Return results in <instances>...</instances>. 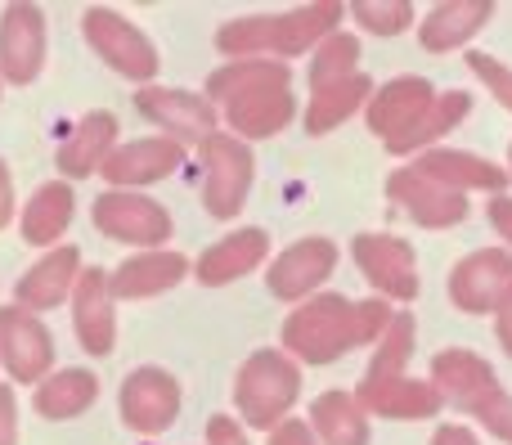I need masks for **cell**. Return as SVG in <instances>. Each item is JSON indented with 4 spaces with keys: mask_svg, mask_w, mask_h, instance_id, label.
Masks as SVG:
<instances>
[{
    "mask_svg": "<svg viewBox=\"0 0 512 445\" xmlns=\"http://www.w3.org/2000/svg\"><path fill=\"white\" fill-rule=\"evenodd\" d=\"M391 315L396 311L382 297L351 302L342 293H315L292 306V315L283 320V351L297 365H333L355 347H378Z\"/></svg>",
    "mask_w": 512,
    "mask_h": 445,
    "instance_id": "cell-1",
    "label": "cell"
},
{
    "mask_svg": "<svg viewBox=\"0 0 512 445\" xmlns=\"http://www.w3.org/2000/svg\"><path fill=\"white\" fill-rule=\"evenodd\" d=\"M342 32V5L337 0H315V5H297L283 14H252L234 18V23L216 27V50L225 59H297V54L315 50L324 36Z\"/></svg>",
    "mask_w": 512,
    "mask_h": 445,
    "instance_id": "cell-2",
    "label": "cell"
},
{
    "mask_svg": "<svg viewBox=\"0 0 512 445\" xmlns=\"http://www.w3.org/2000/svg\"><path fill=\"white\" fill-rule=\"evenodd\" d=\"M301 396V365L288 351L261 347L234 374V410L248 428L274 432L283 419H292V405Z\"/></svg>",
    "mask_w": 512,
    "mask_h": 445,
    "instance_id": "cell-3",
    "label": "cell"
},
{
    "mask_svg": "<svg viewBox=\"0 0 512 445\" xmlns=\"http://www.w3.org/2000/svg\"><path fill=\"white\" fill-rule=\"evenodd\" d=\"M81 36H86V45L117 77L135 81V86H153L162 59H158V45L149 41V32L140 23H131L126 14H117L108 5H90L81 14Z\"/></svg>",
    "mask_w": 512,
    "mask_h": 445,
    "instance_id": "cell-4",
    "label": "cell"
},
{
    "mask_svg": "<svg viewBox=\"0 0 512 445\" xmlns=\"http://www.w3.org/2000/svg\"><path fill=\"white\" fill-rule=\"evenodd\" d=\"M90 221L104 239L113 243H131V248L149 252L171 243V212L149 194H131V189H104V194L90 203Z\"/></svg>",
    "mask_w": 512,
    "mask_h": 445,
    "instance_id": "cell-5",
    "label": "cell"
},
{
    "mask_svg": "<svg viewBox=\"0 0 512 445\" xmlns=\"http://www.w3.org/2000/svg\"><path fill=\"white\" fill-rule=\"evenodd\" d=\"M135 108L158 126L167 140L185 144V149H203L212 135H221V113L207 104V95L180 86H140L135 90Z\"/></svg>",
    "mask_w": 512,
    "mask_h": 445,
    "instance_id": "cell-6",
    "label": "cell"
},
{
    "mask_svg": "<svg viewBox=\"0 0 512 445\" xmlns=\"http://www.w3.org/2000/svg\"><path fill=\"white\" fill-rule=\"evenodd\" d=\"M203 207L207 216H216V221H234V216L243 212V203H248L252 194V176H256V158L252 149L243 140H234V135H212V140L203 144Z\"/></svg>",
    "mask_w": 512,
    "mask_h": 445,
    "instance_id": "cell-7",
    "label": "cell"
},
{
    "mask_svg": "<svg viewBox=\"0 0 512 445\" xmlns=\"http://www.w3.org/2000/svg\"><path fill=\"white\" fill-rule=\"evenodd\" d=\"M180 405H185V396H180L176 374L158 365L131 369L122 378V392H117V414L135 437H162L180 419Z\"/></svg>",
    "mask_w": 512,
    "mask_h": 445,
    "instance_id": "cell-8",
    "label": "cell"
},
{
    "mask_svg": "<svg viewBox=\"0 0 512 445\" xmlns=\"http://www.w3.org/2000/svg\"><path fill=\"white\" fill-rule=\"evenodd\" d=\"M351 257L360 266V275L373 284V297H382V302H414L423 293L414 248L405 239H396V234H373V230L355 234Z\"/></svg>",
    "mask_w": 512,
    "mask_h": 445,
    "instance_id": "cell-9",
    "label": "cell"
},
{
    "mask_svg": "<svg viewBox=\"0 0 512 445\" xmlns=\"http://www.w3.org/2000/svg\"><path fill=\"white\" fill-rule=\"evenodd\" d=\"M0 369L18 387H36L54 374V338L41 315L23 306H0Z\"/></svg>",
    "mask_w": 512,
    "mask_h": 445,
    "instance_id": "cell-10",
    "label": "cell"
},
{
    "mask_svg": "<svg viewBox=\"0 0 512 445\" xmlns=\"http://www.w3.org/2000/svg\"><path fill=\"white\" fill-rule=\"evenodd\" d=\"M337 270V243L324 239V234H310V239H297L270 261L265 270V293L274 302H306L324 288V279H333Z\"/></svg>",
    "mask_w": 512,
    "mask_h": 445,
    "instance_id": "cell-11",
    "label": "cell"
},
{
    "mask_svg": "<svg viewBox=\"0 0 512 445\" xmlns=\"http://www.w3.org/2000/svg\"><path fill=\"white\" fill-rule=\"evenodd\" d=\"M45 9L32 0H14L0 14V81L9 86H32L45 68Z\"/></svg>",
    "mask_w": 512,
    "mask_h": 445,
    "instance_id": "cell-12",
    "label": "cell"
},
{
    "mask_svg": "<svg viewBox=\"0 0 512 445\" xmlns=\"http://www.w3.org/2000/svg\"><path fill=\"white\" fill-rule=\"evenodd\" d=\"M445 293L463 315H495L512 293V252L508 248H481L468 252L445 279Z\"/></svg>",
    "mask_w": 512,
    "mask_h": 445,
    "instance_id": "cell-13",
    "label": "cell"
},
{
    "mask_svg": "<svg viewBox=\"0 0 512 445\" xmlns=\"http://www.w3.org/2000/svg\"><path fill=\"white\" fill-rule=\"evenodd\" d=\"M355 405H360L369 419H396V423H418V419H436L445 410L441 392L423 378L409 374H364L355 383Z\"/></svg>",
    "mask_w": 512,
    "mask_h": 445,
    "instance_id": "cell-14",
    "label": "cell"
},
{
    "mask_svg": "<svg viewBox=\"0 0 512 445\" xmlns=\"http://www.w3.org/2000/svg\"><path fill=\"white\" fill-rule=\"evenodd\" d=\"M185 158H189L185 144L167 140V135H144V140L117 144L99 176L108 180V189H131V194H140V189L176 176V171L185 167Z\"/></svg>",
    "mask_w": 512,
    "mask_h": 445,
    "instance_id": "cell-15",
    "label": "cell"
},
{
    "mask_svg": "<svg viewBox=\"0 0 512 445\" xmlns=\"http://www.w3.org/2000/svg\"><path fill=\"white\" fill-rule=\"evenodd\" d=\"M72 333H77L81 351L95 360L117 351V315H113V293H108V270L81 266L77 288H72Z\"/></svg>",
    "mask_w": 512,
    "mask_h": 445,
    "instance_id": "cell-16",
    "label": "cell"
},
{
    "mask_svg": "<svg viewBox=\"0 0 512 445\" xmlns=\"http://www.w3.org/2000/svg\"><path fill=\"white\" fill-rule=\"evenodd\" d=\"M194 261L176 248H149L126 257L117 270H108V293L113 302H144V297L171 293L176 284H185Z\"/></svg>",
    "mask_w": 512,
    "mask_h": 445,
    "instance_id": "cell-17",
    "label": "cell"
},
{
    "mask_svg": "<svg viewBox=\"0 0 512 445\" xmlns=\"http://www.w3.org/2000/svg\"><path fill=\"white\" fill-rule=\"evenodd\" d=\"M387 198L400 203L409 212V221L423 225V230H450V225L468 221V198L454 194V189L436 185V180L418 176L414 167H400L387 176Z\"/></svg>",
    "mask_w": 512,
    "mask_h": 445,
    "instance_id": "cell-18",
    "label": "cell"
},
{
    "mask_svg": "<svg viewBox=\"0 0 512 445\" xmlns=\"http://www.w3.org/2000/svg\"><path fill=\"white\" fill-rule=\"evenodd\" d=\"M427 383L441 392V401L459 405L463 414H477L490 396L499 392V378L477 351L468 347H445L432 356V378Z\"/></svg>",
    "mask_w": 512,
    "mask_h": 445,
    "instance_id": "cell-19",
    "label": "cell"
},
{
    "mask_svg": "<svg viewBox=\"0 0 512 445\" xmlns=\"http://www.w3.org/2000/svg\"><path fill=\"white\" fill-rule=\"evenodd\" d=\"M436 90L427 77H396L387 86H373L369 104H364V122L373 135H382V144L400 140L405 131H414L418 117L432 108Z\"/></svg>",
    "mask_w": 512,
    "mask_h": 445,
    "instance_id": "cell-20",
    "label": "cell"
},
{
    "mask_svg": "<svg viewBox=\"0 0 512 445\" xmlns=\"http://www.w3.org/2000/svg\"><path fill=\"white\" fill-rule=\"evenodd\" d=\"M77 275H81V252L72 248V243H59V248H50L36 266L23 270V279L14 284V306H23V311H32V315L54 311L59 302L72 297Z\"/></svg>",
    "mask_w": 512,
    "mask_h": 445,
    "instance_id": "cell-21",
    "label": "cell"
},
{
    "mask_svg": "<svg viewBox=\"0 0 512 445\" xmlns=\"http://www.w3.org/2000/svg\"><path fill=\"white\" fill-rule=\"evenodd\" d=\"M409 167H414L418 176H427V180H436V185L463 194V198H468V189L504 194V185H508V171L495 167L490 158L468 153V149H441V144H436V149H427V153H418Z\"/></svg>",
    "mask_w": 512,
    "mask_h": 445,
    "instance_id": "cell-22",
    "label": "cell"
},
{
    "mask_svg": "<svg viewBox=\"0 0 512 445\" xmlns=\"http://www.w3.org/2000/svg\"><path fill=\"white\" fill-rule=\"evenodd\" d=\"M265 257H270V234L256 230V225H243V230L216 239L212 248L194 261L189 275H194L203 288H225V284H234V279L252 275Z\"/></svg>",
    "mask_w": 512,
    "mask_h": 445,
    "instance_id": "cell-23",
    "label": "cell"
},
{
    "mask_svg": "<svg viewBox=\"0 0 512 445\" xmlns=\"http://www.w3.org/2000/svg\"><path fill=\"white\" fill-rule=\"evenodd\" d=\"M117 135H122V126H117V117L108 113V108H95V113H86L77 126H72V135L59 144V171L63 180H86V176H99L108 162V153L117 149Z\"/></svg>",
    "mask_w": 512,
    "mask_h": 445,
    "instance_id": "cell-24",
    "label": "cell"
},
{
    "mask_svg": "<svg viewBox=\"0 0 512 445\" xmlns=\"http://www.w3.org/2000/svg\"><path fill=\"white\" fill-rule=\"evenodd\" d=\"M225 126H230L234 140H270V135H283L297 117V95L292 90H252V95H239L221 108Z\"/></svg>",
    "mask_w": 512,
    "mask_h": 445,
    "instance_id": "cell-25",
    "label": "cell"
},
{
    "mask_svg": "<svg viewBox=\"0 0 512 445\" xmlns=\"http://www.w3.org/2000/svg\"><path fill=\"white\" fill-rule=\"evenodd\" d=\"M495 18V5L490 0H441L423 14L418 23V45L432 54H450L459 45H468L481 27Z\"/></svg>",
    "mask_w": 512,
    "mask_h": 445,
    "instance_id": "cell-26",
    "label": "cell"
},
{
    "mask_svg": "<svg viewBox=\"0 0 512 445\" xmlns=\"http://www.w3.org/2000/svg\"><path fill=\"white\" fill-rule=\"evenodd\" d=\"M72 216H77V194H72L68 180H45L32 198H27L23 216H18V230L32 248H59V239L68 234Z\"/></svg>",
    "mask_w": 512,
    "mask_h": 445,
    "instance_id": "cell-27",
    "label": "cell"
},
{
    "mask_svg": "<svg viewBox=\"0 0 512 445\" xmlns=\"http://www.w3.org/2000/svg\"><path fill=\"white\" fill-rule=\"evenodd\" d=\"M252 90H292V63L279 59H230L207 77V104H230L239 95H252Z\"/></svg>",
    "mask_w": 512,
    "mask_h": 445,
    "instance_id": "cell-28",
    "label": "cell"
},
{
    "mask_svg": "<svg viewBox=\"0 0 512 445\" xmlns=\"http://www.w3.org/2000/svg\"><path fill=\"white\" fill-rule=\"evenodd\" d=\"M99 401V378L90 369H54L50 378L36 383V414L41 419H54V423H68V419H81L90 405Z\"/></svg>",
    "mask_w": 512,
    "mask_h": 445,
    "instance_id": "cell-29",
    "label": "cell"
},
{
    "mask_svg": "<svg viewBox=\"0 0 512 445\" xmlns=\"http://www.w3.org/2000/svg\"><path fill=\"white\" fill-rule=\"evenodd\" d=\"M310 432L319 445H369L373 423L351 392H324L310 405Z\"/></svg>",
    "mask_w": 512,
    "mask_h": 445,
    "instance_id": "cell-30",
    "label": "cell"
},
{
    "mask_svg": "<svg viewBox=\"0 0 512 445\" xmlns=\"http://www.w3.org/2000/svg\"><path fill=\"white\" fill-rule=\"evenodd\" d=\"M468 113H472V95H468V90H445V95H436L432 108L418 117L414 131H405L400 140L387 144V153H396V158H418V153L436 149V140H441V135H450Z\"/></svg>",
    "mask_w": 512,
    "mask_h": 445,
    "instance_id": "cell-31",
    "label": "cell"
},
{
    "mask_svg": "<svg viewBox=\"0 0 512 445\" xmlns=\"http://www.w3.org/2000/svg\"><path fill=\"white\" fill-rule=\"evenodd\" d=\"M369 95H373V77H369V72H355V77L337 81V86L315 90V95L306 99V117H301V122H306V135L337 131L346 117H355L364 104H369Z\"/></svg>",
    "mask_w": 512,
    "mask_h": 445,
    "instance_id": "cell-32",
    "label": "cell"
},
{
    "mask_svg": "<svg viewBox=\"0 0 512 445\" xmlns=\"http://www.w3.org/2000/svg\"><path fill=\"white\" fill-rule=\"evenodd\" d=\"M355 63H360V36H351V32L324 36V41L310 50V68H306L310 95L337 86V81H346V77H355V72H360Z\"/></svg>",
    "mask_w": 512,
    "mask_h": 445,
    "instance_id": "cell-33",
    "label": "cell"
},
{
    "mask_svg": "<svg viewBox=\"0 0 512 445\" xmlns=\"http://www.w3.org/2000/svg\"><path fill=\"white\" fill-rule=\"evenodd\" d=\"M351 18L373 36H400L414 27V5L409 0H355Z\"/></svg>",
    "mask_w": 512,
    "mask_h": 445,
    "instance_id": "cell-34",
    "label": "cell"
},
{
    "mask_svg": "<svg viewBox=\"0 0 512 445\" xmlns=\"http://www.w3.org/2000/svg\"><path fill=\"white\" fill-rule=\"evenodd\" d=\"M468 68H472V77H477L481 86H486L490 95H495L499 104H504L508 113H512V68H508V63H499L495 54L472 50V54H468Z\"/></svg>",
    "mask_w": 512,
    "mask_h": 445,
    "instance_id": "cell-35",
    "label": "cell"
},
{
    "mask_svg": "<svg viewBox=\"0 0 512 445\" xmlns=\"http://www.w3.org/2000/svg\"><path fill=\"white\" fill-rule=\"evenodd\" d=\"M472 419L486 423L490 437H499V441H508V445H512V396L504 392V387H499V392L490 396V401L481 405L477 414H472Z\"/></svg>",
    "mask_w": 512,
    "mask_h": 445,
    "instance_id": "cell-36",
    "label": "cell"
},
{
    "mask_svg": "<svg viewBox=\"0 0 512 445\" xmlns=\"http://www.w3.org/2000/svg\"><path fill=\"white\" fill-rule=\"evenodd\" d=\"M207 445H252L243 423H234V414H212L207 419Z\"/></svg>",
    "mask_w": 512,
    "mask_h": 445,
    "instance_id": "cell-37",
    "label": "cell"
},
{
    "mask_svg": "<svg viewBox=\"0 0 512 445\" xmlns=\"http://www.w3.org/2000/svg\"><path fill=\"white\" fill-rule=\"evenodd\" d=\"M0 445H18V396L9 383H0Z\"/></svg>",
    "mask_w": 512,
    "mask_h": 445,
    "instance_id": "cell-38",
    "label": "cell"
},
{
    "mask_svg": "<svg viewBox=\"0 0 512 445\" xmlns=\"http://www.w3.org/2000/svg\"><path fill=\"white\" fill-rule=\"evenodd\" d=\"M265 437H270V445H319L306 419H283L279 428L265 432Z\"/></svg>",
    "mask_w": 512,
    "mask_h": 445,
    "instance_id": "cell-39",
    "label": "cell"
},
{
    "mask_svg": "<svg viewBox=\"0 0 512 445\" xmlns=\"http://www.w3.org/2000/svg\"><path fill=\"white\" fill-rule=\"evenodd\" d=\"M486 212H490V225L499 230V239H504L508 252H512V198L508 194H490Z\"/></svg>",
    "mask_w": 512,
    "mask_h": 445,
    "instance_id": "cell-40",
    "label": "cell"
},
{
    "mask_svg": "<svg viewBox=\"0 0 512 445\" xmlns=\"http://www.w3.org/2000/svg\"><path fill=\"white\" fill-rule=\"evenodd\" d=\"M14 212H18V203H14V176H9V162L0 158V230L14 221Z\"/></svg>",
    "mask_w": 512,
    "mask_h": 445,
    "instance_id": "cell-41",
    "label": "cell"
},
{
    "mask_svg": "<svg viewBox=\"0 0 512 445\" xmlns=\"http://www.w3.org/2000/svg\"><path fill=\"white\" fill-rule=\"evenodd\" d=\"M432 445H481L477 432L463 428V423H441V428L432 432Z\"/></svg>",
    "mask_w": 512,
    "mask_h": 445,
    "instance_id": "cell-42",
    "label": "cell"
},
{
    "mask_svg": "<svg viewBox=\"0 0 512 445\" xmlns=\"http://www.w3.org/2000/svg\"><path fill=\"white\" fill-rule=\"evenodd\" d=\"M495 333H499V347H504L508 360H512V293L504 297V306L495 311Z\"/></svg>",
    "mask_w": 512,
    "mask_h": 445,
    "instance_id": "cell-43",
    "label": "cell"
},
{
    "mask_svg": "<svg viewBox=\"0 0 512 445\" xmlns=\"http://www.w3.org/2000/svg\"><path fill=\"white\" fill-rule=\"evenodd\" d=\"M508 176H512V144H508Z\"/></svg>",
    "mask_w": 512,
    "mask_h": 445,
    "instance_id": "cell-44",
    "label": "cell"
}]
</instances>
